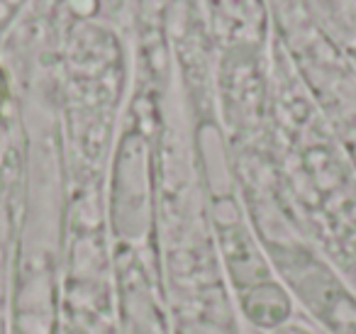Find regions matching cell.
<instances>
[{"label": "cell", "instance_id": "obj_1", "mask_svg": "<svg viewBox=\"0 0 356 334\" xmlns=\"http://www.w3.org/2000/svg\"><path fill=\"white\" fill-rule=\"evenodd\" d=\"M6 95H8V79H6V74H3V69H0V105H3Z\"/></svg>", "mask_w": 356, "mask_h": 334}]
</instances>
